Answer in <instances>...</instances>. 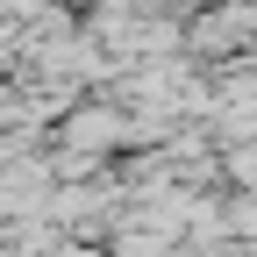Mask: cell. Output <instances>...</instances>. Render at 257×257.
Instances as JSON below:
<instances>
[{"instance_id":"cell-1","label":"cell","mask_w":257,"mask_h":257,"mask_svg":"<svg viewBox=\"0 0 257 257\" xmlns=\"http://www.w3.org/2000/svg\"><path fill=\"white\" fill-rule=\"evenodd\" d=\"M243 36H257V15H243V8H229L221 22H200V29H193V43H200V50H221V43H243Z\"/></svg>"}]
</instances>
